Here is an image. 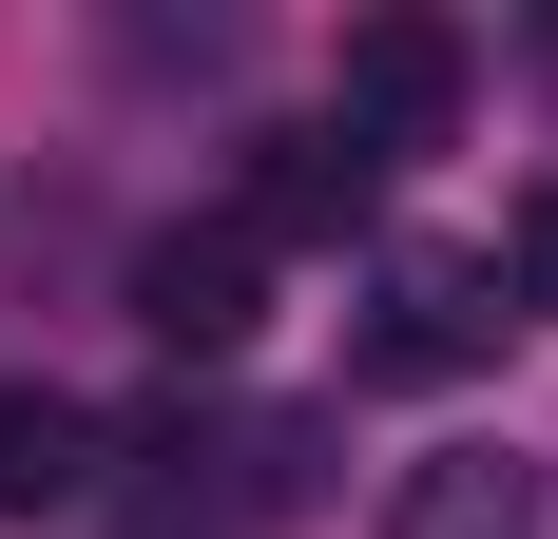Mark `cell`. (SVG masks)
Wrapping results in <instances>:
<instances>
[{"instance_id":"6da1fadb","label":"cell","mask_w":558,"mask_h":539,"mask_svg":"<svg viewBox=\"0 0 558 539\" xmlns=\"http://www.w3.org/2000/svg\"><path fill=\"white\" fill-rule=\"evenodd\" d=\"M462 97H482V39H462V20H424V0H404V20H347V58H328V135H347L366 173L444 155Z\"/></svg>"},{"instance_id":"7a4b0ae2","label":"cell","mask_w":558,"mask_h":539,"mask_svg":"<svg viewBox=\"0 0 558 539\" xmlns=\"http://www.w3.org/2000/svg\"><path fill=\"white\" fill-rule=\"evenodd\" d=\"M501 327H520L501 251H366V327H347V367H366V385H462Z\"/></svg>"},{"instance_id":"3957f363","label":"cell","mask_w":558,"mask_h":539,"mask_svg":"<svg viewBox=\"0 0 558 539\" xmlns=\"http://www.w3.org/2000/svg\"><path fill=\"white\" fill-rule=\"evenodd\" d=\"M251 289H270V251H251L231 213H193V231H155V251H135V327H155L173 367L251 347Z\"/></svg>"},{"instance_id":"277c9868","label":"cell","mask_w":558,"mask_h":539,"mask_svg":"<svg viewBox=\"0 0 558 539\" xmlns=\"http://www.w3.org/2000/svg\"><path fill=\"white\" fill-rule=\"evenodd\" d=\"M97 482H116L97 405H77V385H0V520H77Z\"/></svg>"},{"instance_id":"5b68a950","label":"cell","mask_w":558,"mask_h":539,"mask_svg":"<svg viewBox=\"0 0 558 539\" xmlns=\"http://www.w3.org/2000/svg\"><path fill=\"white\" fill-rule=\"evenodd\" d=\"M386 539H539V463L520 443H424L386 482Z\"/></svg>"},{"instance_id":"8992f818","label":"cell","mask_w":558,"mask_h":539,"mask_svg":"<svg viewBox=\"0 0 558 539\" xmlns=\"http://www.w3.org/2000/svg\"><path fill=\"white\" fill-rule=\"evenodd\" d=\"M347 213H366V155H347L328 116H308V135H251V193H231L251 251H270V231H347Z\"/></svg>"},{"instance_id":"52a82bcc","label":"cell","mask_w":558,"mask_h":539,"mask_svg":"<svg viewBox=\"0 0 558 539\" xmlns=\"http://www.w3.org/2000/svg\"><path fill=\"white\" fill-rule=\"evenodd\" d=\"M501 289H520V309H558V173L520 193V231H501Z\"/></svg>"},{"instance_id":"ba28073f","label":"cell","mask_w":558,"mask_h":539,"mask_svg":"<svg viewBox=\"0 0 558 539\" xmlns=\"http://www.w3.org/2000/svg\"><path fill=\"white\" fill-rule=\"evenodd\" d=\"M135 539H193V520H135Z\"/></svg>"},{"instance_id":"9c48e42d","label":"cell","mask_w":558,"mask_h":539,"mask_svg":"<svg viewBox=\"0 0 558 539\" xmlns=\"http://www.w3.org/2000/svg\"><path fill=\"white\" fill-rule=\"evenodd\" d=\"M539 58H558V39H539Z\"/></svg>"}]
</instances>
